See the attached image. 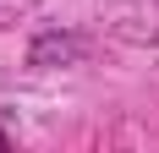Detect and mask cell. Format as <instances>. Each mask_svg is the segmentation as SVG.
Wrapping results in <instances>:
<instances>
[{"label":"cell","mask_w":159,"mask_h":153,"mask_svg":"<svg viewBox=\"0 0 159 153\" xmlns=\"http://www.w3.org/2000/svg\"><path fill=\"white\" fill-rule=\"evenodd\" d=\"M82 55H88V38H82V33H66V28H44V33L28 44V66H33V71L77 66Z\"/></svg>","instance_id":"1"}]
</instances>
